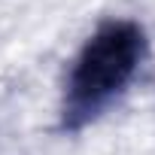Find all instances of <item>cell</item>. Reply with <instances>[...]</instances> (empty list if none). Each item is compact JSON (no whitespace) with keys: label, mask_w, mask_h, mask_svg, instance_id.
Listing matches in <instances>:
<instances>
[{"label":"cell","mask_w":155,"mask_h":155,"mask_svg":"<svg viewBox=\"0 0 155 155\" xmlns=\"http://www.w3.org/2000/svg\"><path fill=\"white\" fill-rule=\"evenodd\" d=\"M146 31L131 18L104 21L76 52L61 91V131L94 125L134 82L146 61Z\"/></svg>","instance_id":"6da1fadb"}]
</instances>
